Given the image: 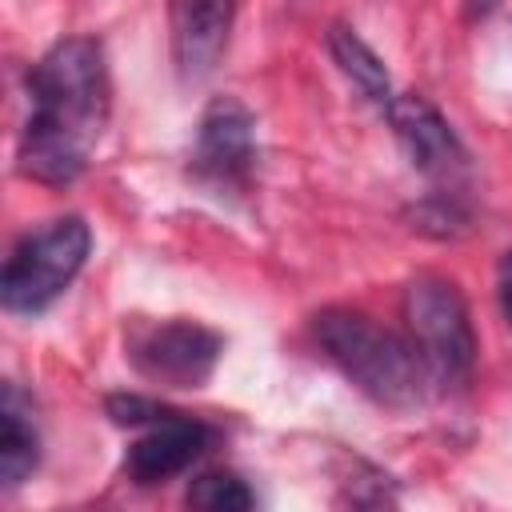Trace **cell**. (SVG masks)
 Returning a JSON list of instances; mask_svg holds the SVG:
<instances>
[{
	"label": "cell",
	"mask_w": 512,
	"mask_h": 512,
	"mask_svg": "<svg viewBox=\"0 0 512 512\" xmlns=\"http://www.w3.org/2000/svg\"><path fill=\"white\" fill-rule=\"evenodd\" d=\"M236 20V0H168L172 64L184 84H200L216 72Z\"/></svg>",
	"instance_id": "8"
},
{
	"label": "cell",
	"mask_w": 512,
	"mask_h": 512,
	"mask_svg": "<svg viewBox=\"0 0 512 512\" xmlns=\"http://www.w3.org/2000/svg\"><path fill=\"white\" fill-rule=\"evenodd\" d=\"M256 168V120L236 96H216L196 128L192 172L208 188H248Z\"/></svg>",
	"instance_id": "6"
},
{
	"label": "cell",
	"mask_w": 512,
	"mask_h": 512,
	"mask_svg": "<svg viewBox=\"0 0 512 512\" xmlns=\"http://www.w3.org/2000/svg\"><path fill=\"white\" fill-rule=\"evenodd\" d=\"M312 336L320 352L376 404L384 408H416L428 396L432 372L412 340L380 328L364 312L324 308L312 316Z\"/></svg>",
	"instance_id": "2"
},
{
	"label": "cell",
	"mask_w": 512,
	"mask_h": 512,
	"mask_svg": "<svg viewBox=\"0 0 512 512\" xmlns=\"http://www.w3.org/2000/svg\"><path fill=\"white\" fill-rule=\"evenodd\" d=\"M404 324L408 340L424 356L432 380L464 384L476 368V332L460 288L444 276H416L404 288Z\"/></svg>",
	"instance_id": "4"
},
{
	"label": "cell",
	"mask_w": 512,
	"mask_h": 512,
	"mask_svg": "<svg viewBox=\"0 0 512 512\" xmlns=\"http://www.w3.org/2000/svg\"><path fill=\"white\" fill-rule=\"evenodd\" d=\"M220 336L192 320H164V324H140L128 336V360L132 368L168 388H200L216 360H220Z\"/></svg>",
	"instance_id": "5"
},
{
	"label": "cell",
	"mask_w": 512,
	"mask_h": 512,
	"mask_svg": "<svg viewBox=\"0 0 512 512\" xmlns=\"http://www.w3.org/2000/svg\"><path fill=\"white\" fill-rule=\"evenodd\" d=\"M188 508H200V512H244L256 504L252 488L236 476V472H204L188 484Z\"/></svg>",
	"instance_id": "12"
},
{
	"label": "cell",
	"mask_w": 512,
	"mask_h": 512,
	"mask_svg": "<svg viewBox=\"0 0 512 512\" xmlns=\"http://www.w3.org/2000/svg\"><path fill=\"white\" fill-rule=\"evenodd\" d=\"M40 464V432L32 420V396L20 384H4L0 396V484L20 488Z\"/></svg>",
	"instance_id": "10"
},
{
	"label": "cell",
	"mask_w": 512,
	"mask_h": 512,
	"mask_svg": "<svg viewBox=\"0 0 512 512\" xmlns=\"http://www.w3.org/2000/svg\"><path fill=\"white\" fill-rule=\"evenodd\" d=\"M412 228L420 232H432V236H460L464 224H468V212L456 204L452 192H440V196H428L416 212H412Z\"/></svg>",
	"instance_id": "13"
},
{
	"label": "cell",
	"mask_w": 512,
	"mask_h": 512,
	"mask_svg": "<svg viewBox=\"0 0 512 512\" xmlns=\"http://www.w3.org/2000/svg\"><path fill=\"white\" fill-rule=\"evenodd\" d=\"M388 124L408 156V164L436 180V184H456L468 176V148L460 144V136L452 132V124L440 116V108L416 92H404V96H392L388 104Z\"/></svg>",
	"instance_id": "7"
},
{
	"label": "cell",
	"mask_w": 512,
	"mask_h": 512,
	"mask_svg": "<svg viewBox=\"0 0 512 512\" xmlns=\"http://www.w3.org/2000/svg\"><path fill=\"white\" fill-rule=\"evenodd\" d=\"M500 304H504V316L512 324V248L500 256Z\"/></svg>",
	"instance_id": "15"
},
{
	"label": "cell",
	"mask_w": 512,
	"mask_h": 512,
	"mask_svg": "<svg viewBox=\"0 0 512 512\" xmlns=\"http://www.w3.org/2000/svg\"><path fill=\"white\" fill-rule=\"evenodd\" d=\"M496 8H500V0H464L468 20H484V16H492Z\"/></svg>",
	"instance_id": "16"
},
{
	"label": "cell",
	"mask_w": 512,
	"mask_h": 512,
	"mask_svg": "<svg viewBox=\"0 0 512 512\" xmlns=\"http://www.w3.org/2000/svg\"><path fill=\"white\" fill-rule=\"evenodd\" d=\"M328 52H332V60L340 64V72L356 84V92L364 100H372V104H388L392 100V80H388L384 60L356 36V28L332 24L328 28Z\"/></svg>",
	"instance_id": "11"
},
{
	"label": "cell",
	"mask_w": 512,
	"mask_h": 512,
	"mask_svg": "<svg viewBox=\"0 0 512 512\" xmlns=\"http://www.w3.org/2000/svg\"><path fill=\"white\" fill-rule=\"evenodd\" d=\"M92 252V232L80 216H56L32 236H24L4 272H0V300L8 312L32 316L44 312L84 268Z\"/></svg>",
	"instance_id": "3"
},
{
	"label": "cell",
	"mask_w": 512,
	"mask_h": 512,
	"mask_svg": "<svg viewBox=\"0 0 512 512\" xmlns=\"http://www.w3.org/2000/svg\"><path fill=\"white\" fill-rule=\"evenodd\" d=\"M112 80L96 36L52 44L28 72V120L20 132V172L36 184H72L108 124Z\"/></svg>",
	"instance_id": "1"
},
{
	"label": "cell",
	"mask_w": 512,
	"mask_h": 512,
	"mask_svg": "<svg viewBox=\"0 0 512 512\" xmlns=\"http://www.w3.org/2000/svg\"><path fill=\"white\" fill-rule=\"evenodd\" d=\"M208 440H212V432H208L200 420L176 412V416L152 424V428L128 448L124 472H128L136 484H164V480L180 476V472L208 448Z\"/></svg>",
	"instance_id": "9"
},
{
	"label": "cell",
	"mask_w": 512,
	"mask_h": 512,
	"mask_svg": "<svg viewBox=\"0 0 512 512\" xmlns=\"http://www.w3.org/2000/svg\"><path fill=\"white\" fill-rule=\"evenodd\" d=\"M104 412L116 420V424H128V428H140V424H160L168 416H176V408L152 400V396H140V392H116L104 400Z\"/></svg>",
	"instance_id": "14"
}]
</instances>
